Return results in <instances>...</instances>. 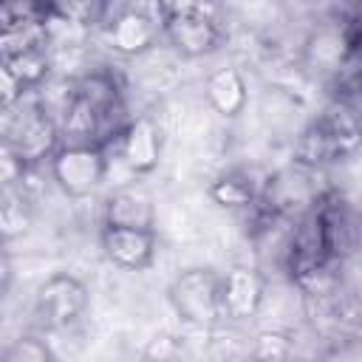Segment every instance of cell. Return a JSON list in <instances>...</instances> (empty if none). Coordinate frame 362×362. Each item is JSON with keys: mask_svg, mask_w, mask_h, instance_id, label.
<instances>
[{"mask_svg": "<svg viewBox=\"0 0 362 362\" xmlns=\"http://www.w3.org/2000/svg\"><path fill=\"white\" fill-rule=\"evenodd\" d=\"M223 277L212 269H187L181 272L170 288V305L173 311L189 322V325H212L218 317H223Z\"/></svg>", "mask_w": 362, "mask_h": 362, "instance_id": "1", "label": "cell"}, {"mask_svg": "<svg viewBox=\"0 0 362 362\" xmlns=\"http://www.w3.org/2000/svg\"><path fill=\"white\" fill-rule=\"evenodd\" d=\"M164 34L184 57H201L218 48L221 28L201 3H164Z\"/></svg>", "mask_w": 362, "mask_h": 362, "instance_id": "2", "label": "cell"}, {"mask_svg": "<svg viewBox=\"0 0 362 362\" xmlns=\"http://www.w3.org/2000/svg\"><path fill=\"white\" fill-rule=\"evenodd\" d=\"M107 173V158L99 144H65L51 156V175L71 198L90 195Z\"/></svg>", "mask_w": 362, "mask_h": 362, "instance_id": "3", "label": "cell"}, {"mask_svg": "<svg viewBox=\"0 0 362 362\" xmlns=\"http://www.w3.org/2000/svg\"><path fill=\"white\" fill-rule=\"evenodd\" d=\"M57 139H59V124L40 105L23 110V116H17L14 122H6V144L25 164H37L45 156H54L59 150Z\"/></svg>", "mask_w": 362, "mask_h": 362, "instance_id": "4", "label": "cell"}, {"mask_svg": "<svg viewBox=\"0 0 362 362\" xmlns=\"http://www.w3.org/2000/svg\"><path fill=\"white\" fill-rule=\"evenodd\" d=\"M85 308H88V291L71 274H54L37 288V311L54 328L79 320Z\"/></svg>", "mask_w": 362, "mask_h": 362, "instance_id": "5", "label": "cell"}, {"mask_svg": "<svg viewBox=\"0 0 362 362\" xmlns=\"http://www.w3.org/2000/svg\"><path fill=\"white\" fill-rule=\"evenodd\" d=\"M158 6H133L124 8L119 17H113V23L107 25V42L113 51L119 54H141L156 42L158 28H164L153 11Z\"/></svg>", "mask_w": 362, "mask_h": 362, "instance_id": "6", "label": "cell"}, {"mask_svg": "<svg viewBox=\"0 0 362 362\" xmlns=\"http://www.w3.org/2000/svg\"><path fill=\"white\" fill-rule=\"evenodd\" d=\"M102 249L110 263L119 269L139 272L150 266L156 255V235L153 229H119V226H105L102 229Z\"/></svg>", "mask_w": 362, "mask_h": 362, "instance_id": "7", "label": "cell"}, {"mask_svg": "<svg viewBox=\"0 0 362 362\" xmlns=\"http://www.w3.org/2000/svg\"><path fill=\"white\" fill-rule=\"evenodd\" d=\"M119 153L130 173H150L158 164V153H161V139H158L156 122L147 116L133 119L122 130Z\"/></svg>", "mask_w": 362, "mask_h": 362, "instance_id": "8", "label": "cell"}, {"mask_svg": "<svg viewBox=\"0 0 362 362\" xmlns=\"http://www.w3.org/2000/svg\"><path fill=\"white\" fill-rule=\"evenodd\" d=\"M221 300H223V317H232V320L255 317L263 303V277L246 266L226 272Z\"/></svg>", "mask_w": 362, "mask_h": 362, "instance_id": "9", "label": "cell"}, {"mask_svg": "<svg viewBox=\"0 0 362 362\" xmlns=\"http://www.w3.org/2000/svg\"><path fill=\"white\" fill-rule=\"evenodd\" d=\"M153 198L141 187H122L105 201V226L119 229H153Z\"/></svg>", "mask_w": 362, "mask_h": 362, "instance_id": "10", "label": "cell"}, {"mask_svg": "<svg viewBox=\"0 0 362 362\" xmlns=\"http://www.w3.org/2000/svg\"><path fill=\"white\" fill-rule=\"evenodd\" d=\"M206 99L221 116H238L246 105V82L238 68H218L206 76Z\"/></svg>", "mask_w": 362, "mask_h": 362, "instance_id": "11", "label": "cell"}, {"mask_svg": "<svg viewBox=\"0 0 362 362\" xmlns=\"http://www.w3.org/2000/svg\"><path fill=\"white\" fill-rule=\"evenodd\" d=\"M3 68L28 90L42 85V79H48L51 74V59H48V48H34V51H23L17 57L3 59Z\"/></svg>", "mask_w": 362, "mask_h": 362, "instance_id": "12", "label": "cell"}, {"mask_svg": "<svg viewBox=\"0 0 362 362\" xmlns=\"http://www.w3.org/2000/svg\"><path fill=\"white\" fill-rule=\"evenodd\" d=\"M209 195L221 206H249L255 201V187H252V181L246 175L229 173V175H221V178L212 181Z\"/></svg>", "mask_w": 362, "mask_h": 362, "instance_id": "13", "label": "cell"}, {"mask_svg": "<svg viewBox=\"0 0 362 362\" xmlns=\"http://www.w3.org/2000/svg\"><path fill=\"white\" fill-rule=\"evenodd\" d=\"M351 45H354V42H351V37H348L345 31L322 28V31H317V37H314V42H311V57H314L320 65L334 68V65L342 62V57L348 54Z\"/></svg>", "mask_w": 362, "mask_h": 362, "instance_id": "14", "label": "cell"}, {"mask_svg": "<svg viewBox=\"0 0 362 362\" xmlns=\"http://www.w3.org/2000/svg\"><path fill=\"white\" fill-rule=\"evenodd\" d=\"M288 354H291V342L280 331H263V334H257V339L252 345L255 362H286Z\"/></svg>", "mask_w": 362, "mask_h": 362, "instance_id": "15", "label": "cell"}, {"mask_svg": "<svg viewBox=\"0 0 362 362\" xmlns=\"http://www.w3.org/2000/svg\"><path fill=\"white\" fill-rule=\"evenodd\" d=\"M3 362H54L48 345L37 337H17L6 351Z\"/></svg>", "mask_w": 362, "mask_h": 362, "instance_id": "16", "label": "cell"}, {"mask_svg": "<svg viewBox=\"0 0 362 362\" xmlns=\"http://www.w3.org/2000/svg\"><path fill=\"white\" fill-rule=\"evenodd\" d=\"M0 223H3V235L6 238H14V235L25 232L28 209L23 206V195H11V189H6L3 206H0Z\"/></svg>", "mask_w": 362, "mask_h": 362, "instance_id": "17", "label": "cell"}, {"mask_svg": "<svg viewBox=\"0 0 362 362\" xmlns=\"http://www.w3.org/2000/svg\"><path fill=\"white\" fill-rule=\"evenodd\" d=\"M144 362H178V345L173 337H156L144 348Z\"/></svg>", "mask_w": 362, "mask_h": 362, "instance_id": "18", "label": "cell"}]
</instances>
